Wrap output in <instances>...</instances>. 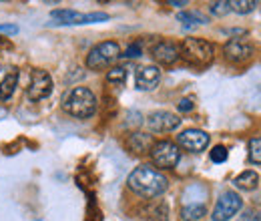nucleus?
<instances>
[{
	"label": "nucleus",
	"mask_w": 261,
	"mask_h": 221,
	"mask_svg": "<svg viewBox=\"0 0 261 221\" xmlns=\"http://www.w3.org/2000/svg\"><path fill=\"white\" fill-rule=\"evenodd\" d=\"M149 221H169V205L165 201H153L145 209Z\"/></svg>",
	"instance_id": "obj_16"
},
{
	"label": "nucleus",
	"mask_w": 261,
	"mask_h": 221,
	"mask_svg": "<svg viewBox=\"0 0 261 221\" xmlns=\"http://www.w3.org/2000/svg\"><path fill=\"white\" fill-rule=\"evenodd\" d=\"M125 79H127V68H123V66H115L107 72L109 83H119L121 85V83H125Z\"/></svg>",
	"instance_id": "obj_22"
},
{
	"label": "nucleus",
	"mask_w": 261,
	"mask_h": 221,
	"mask_svg": "<svg viewBox=\"0 0 261 221\" xmlns=\"http://www.w3.org/2000/svg\"><path fill=\"white\" fill-rule=\"evenodd\" d=\"M53 93V79L46 70H34L33 79H31V85H29V91L27 96L31 101H42Z\"/></svg>",
	"instance_id": "obj_9"
},
{
	"label": "nucleus",
	"mask_w": 261,
	"mask_h": 221,
	"mask_svg": "<svg viewBox=\"0 0 261 221\" xmlns=\"http://www.w3.org/2000/svg\"><path fill=\"white\" fill-rule=\"evenodd\" d=\"M229 10H231L229 2H213V4H211V12H213V14H217V16L227 14Z\"/></svg>",
	"instance_id": "obj_24"
},
{
	"label": "nucleus",
	"mask_w": 261,
	"mask_h": 221,
	"mask_svg": "<svg viewBox=\"0 0 261 221\" xmlns=\"http://www.w3.org/2000/svg\"><path fill=\"white\" fill-rule=\"evenodd\" d=\"M241 209V197L233 191L223 193L215 207H213V213H211V219L213 221H229L233 215H237V211Z\"/></svg>",
	"instance_id": "obj_7"
},
{
	"label": "nucleus",
	"mask_w": 261,
	"mask_h": 221,
	"mask_svg": "<svg viewBox=\"0 0 261 221\" xmlns=\"http://www.w3.org/2000/svg\"><path fill=\"white\" fill-rule=\"evenodd\" d=\"M177 20L183 22L185 27H199V24H205L207 22V18L201 12H195V10L193 12H179Z\"/></svg>",
	"instance_id": "obj_19"
},
{
	"label": "nucleus",
	"mask_w": 261,
	"mask_h": 221,
	"mask_svg": "<svg viewBox=\"0 0 261 221\" xmlns=\"http://www.w3.org/2000/svg\"><path fill=\"white\" fill-rule=\"evenodd\" d=\"M153 145H155V141L147 133H133V135H129V139H127V147H129L133 153H147V151L151 153Z\"/></svg>",
	"instance_id": "obj_14"
},
{
	"label": "nucleus",
	"mask_w": 261,
	"mask_h": 221,
	"mask_svg": "<svg viewBox=\"0 0 261 221\" xmlns=\"http://www.w3.org/2000/svg\"><path fill=\"white\" fill-rule=\"evenodd\" d=\"M151 55L155 57V61L161 64H173L179 59V46L171 40H159L153 48H151Z\"/></svg>",
	"instance_id": "obj_13"
},
{
	"label": "nucleus",
	"mask_w": 261,
	"mask_h": 221,
	"mask_svg": "<svg viewBox=\"0 0 261 221\" xmlns=\"http://www.w3.org/2000/svg\"><path fill=\"white\" fill-rule=\"evenodd\" d=\"M50 16L57 20V24H91V22H102V20H109V14L107 12H91V14H83V12H76V10H53Z\"/></svg>",
	"instance_id": "obj_6"
},
{
	"label": "nucleus",
	"mask_w": 261,
	"mask_h": 221,
	"mask_svg": "<svg viewBox=\"0 0 261 221\" xmlns=\"http://www.w3.org/2000/svg\"><path fill=\"white\" fill-rule=\"evenodd\" d=\"M63 109L70 117L89 119L97 111V96L87 87H74L63 96Z\"/></svg>",
	"instance_id": "obj_2"
},
{
	"label": "nucleus",
	"mask_w": 261,
	"mask_h": 221,
	"mask_svg": "<svg viewBox=\"0 0 261 221\" xmlns=\"http://www.w3.org/2000/svg\"><path fill=\"white\" fill-rule=\"evenodd\" d=\"M169 4H171V6H177V8H181V6H187V2H179V0H177V2H175V0H171Z\"/></svg>",
	"instance_id": "obj_29"
},
{
	"label": "nucleus",
	"mask_w": 261,
	"mask_h": 221,
	"mask_svg": "<svg viewBox=\"0 0 261 221\" xmlns=\"http://www.w3.org/2000/svg\"><path fill=\"white\" fill-rule=\"evenodd\" d=\"M253 55V46L245 38H231L225 44V57L233 63H245Z\"/></svg>",
	"instance_id": "obj_11"
},
{
	"label": "nucleus",
	"mask_w": 261,
	"mask_h": 221,
	"mask_svg": "<svg viewBox=\"0 0 261 221\" xmlns=\"http://www.w3.org/2000/svg\"><path fill=\"white\" fill-rule=\"evenodd\" d=\"M177 143L185 149V151H191V153H201L207 149L209 145V135L201 129H187L183 131L181 135H177Z\"/></svg>",
	"instance_id": "obj_8"
},
{
	"label": "nucleus",
	"mask_w": 261,
	"mask_h": 221,
	"mask_svg": "<svg viewBox=\"0 0 261 221\" xmlns=\"http://www.w3.org/2000/svg\"><path fill=\"white\" fill-rule=\"evenodd\" d=\"M179 111H181V113L193 111V101H191V99H183V101L179 103Z\"/></svg>",
	"instance_id": "obj_27"
},
{
	"label": "nucleus",
	"mask_w": 261,
	"mask_h": 221,
	"mask_svg": "<svg viewBox=\"0 0 261 221\" xmlns=\"http://www.w3.org/2000/svg\"><path fill=\"white\" fill-rule=\"evenodd\" d=\"M227 149L225 147H221V145H217L213 151H211V161L213 163H225L227 161Z\"/></svg>",
	"instance_id": "obj_23"
},
{
	"label": "nucleus",
	"mask_w": 261,
	"mask_h": 221,
	"mask_svg": "<svg viewBox=\"0 0 261 221\" xmlns=\"http://www.w3.org/2000/svg\"><path fill=\"white\" fill-rule=\"evenodd\" d=\"M147 125L155 133H167V131H175L181 125V119L177 115L169 113V111H155V113L149 115Z\"/></svg>",
	"instance_id": "obj_10"
},
{
	"label": "nucleus",
	"mask_w": 261,
	"mask_h": 221,
	"mask_svg": "<svg viewBox=\"0 0 261 221\" xmlns=\"http://www.w3.org/2000/svg\"><path fill=\"white\" fill-rule=\"evenodd\" d=\"M249 161L261 165V137H255L249 141Z\"/></svg>",
	"instance_id": "obj_21"
},
{
	"label": "nucleus",
	"mask_w": 261,
	"mask_h": 221,
	"mask_svg": "<svg viewBox=\"0 0 261 221\" xmlns=\"http://www.w3.org/2000/svg\"><path fill=\"white\" fill-rule=\"evenodd\" d=\"M179 57L191 66L203 68V66L213 63L215 48L211 42H207L203 38H185L179 46Z\"/></svg>",
	"instance_id": "obj_3"
},
{
	"label": "nucleus",
	"mask_w": 261,
	"mask_h": 221,
	"mask_svg": "<svg viewBox=\"0 0 261 221\" xmlns=\"http://www.w3.org/2000/svg\"><path fill=\"white\" fill-rule=\"evenodd\" d=\"M125 57H129V59H135V57H141V44H130L129 48L125 51Z\"/></svg>",
	"instance_id": "obj_25"
},
{
	"label": "nucleus",
	"mask_w": 261,
	"mask_h": 221,
	"mask_svg": "<svg viewBox=\"0 0 261 221\" xmlns=\"http://www.w3.org/2000/svg\"><path fill=\"white\" fill-rule=\"evenodd\" d=\"M257 183H259V175L255 173V171H243L241 175H237L235 179H233V185L237 187V189H243V191H253L257 187Z\"/></svg>",
	"instance_id": "obj_15"
},
{
	"label": "nucleus",
	"mask_w": 261,
	"mask_h": 221,
	"mask_svg": "<svg viewBox=\"0 0 261 221\" xmlns=\"http://www.w3.org/2000/svg\"><path fill=\"white\" fill-rule=\"evenodd\" d=\"M119 57H121V46L117 42H113V40H107V42L97 44L89 53L87 66L93 68V70H100V68H107L111 63H115Z\"/></svg>",
	"instance_id": "obj_4"
},
{
	"label": "nucleus",
	"mask_w": 261,
	"mask_h": 221,
	"mask_svg": "<svg viewBox=\"0 0 261 221\" xmlns=\"http://www.w3.org/2000/svg\"><path fill=\"white\" fill-rule=\"evenodd\" d=\"M129 183V189L135 191L137 195L141 197H147V199H155L159 195H163L167 187H169V181L163 173L151 165H141L137 167L127 179Z\"/></svg>",
	"instance_id": "obj_1"
},
{
	"label": "nucleus",
	"mask_w": 261,
	"mask_h": 221,
	"mask_svg": "<svg viewBox=\"0 0 261 221\" xmlns=\"http://www.w3.org/2000/svg\"><path fill=\"white\" fill-rule=\"evenodd\" d=\"M0 32H6V34H16L18 29L12 27V24H0Z\"/></svg>",
	"instance_id": "obj_28"
},
{
	"label": "nucleus",
	"mask_w": 261,
	"mask_h": 221,
	"mask_svg": "<svg viewBox=\"0 0 261 221\" xmlns=\"http://www.w3.org/2000/svg\"><path fill=\"white\" fill-rule=\"evenodd\" d=\"M229 6H231V10H235L239 14H247V12L255 10L257 2H253V0H233V2H229Z\"/></svg>",
	"instance_id": "obj_20"
},
{
	"label": "nucleus",
	"mask_w": 261,
	"mask_h": 221,
	"mask_svg": "<svg viewBox=\"0 0 261 221\" xmlns=\"http://www.w3.org/2000/svg\"><path fill=\"white\" fill-rule=\"evenodd\" d=\"M16 83H18V72L16 70H10L4 77V81L0 83V101H8L12 96L14 89H16Z\"/></svg>",
	"instance_id": "obj_17"
},
{
	"label": "nucleus",
	"mask_w": 261,
	"mask_h": 221,
	"mask_svg": "<svg viewBox=\"0 0 261 221\" xmlns=\"http://www.w3.org/2000/svg\"><path fill=\"white\" fill-rule=\"evenodd\" d=\"M205 213H207L205 205H201V203H191V205H185V207L181 209V219L199 221L201 217H205Z\"/></svg>",
	"instance_id": "obj_18"
},
{
	"label": "nucleus",
	"mask_w": 261,
	"mask_h": 221,
	"mask_svg": "<svg viewBox=\"0 0 261 221\" xmlns=\"http://www.w3.org/2000/svg\"><path fill=\"white\" fill-rule=\"evenodd\" d=\"M161 81V70L153 64H147V66H141L137 68V75H135V83H137V89L141 91H153Z\"/></svg>",
	"instance_id": "obj_12"
},
{
	"label": "nucleus",
	"mask_w": 261,
	"mask_h": 221,
	"mask_svg": "<svg viewBox=\"0 0 261 221\" xmlns=\"http://www.w3.org/2000/svg\"><path fill=\"white\" fill-rule=\"evenodd\" d=\"M241 221H261V213H259V211L249 209V211H245V213H243Z\"/></svg>",
	"instance_id": "obj_26"
},
{
	"label": "nucleus",
	"mask_w": 261,
	"mask_h": 221,
	"mask_svg": "<svg viewBox=\"0 0 261 221\" xmlns=\"http://www.w3.org/2000/svg\"><path fill=\"white\" fill-rule=\"evenodd\" d=\"M151 157L159 169H173L181 159V151L171 141H157L151 149Z\"/></svg>",
	"instance_id": "obj_5"
}]
</instances>
